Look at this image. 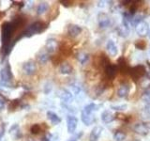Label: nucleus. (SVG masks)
<instances>
[{
	"label": "nucleus",
	"instance_id": "nucleus-1",
	"mask_svg": "<svg viewBox=\"0 0 150 141\" xmlns=\"http://www.w3.org/2000/svg\"><path fill=\"white\" fill-rule=\"evenodd\" d=\"M47 27H48V25H47L46 23L41 22V21H37L35 23H33L32 25H30L25 31H23L22 35H23V37L30 38L36 34L42 33Z\"/></svg>",
	"mask_w": 150,
	"mask_h": 141
},
{
	"label": "nucleus",
	"instance_id": "nucleus-2",
	"mask_svg": "<svg viewBox=\"0 0 150 141\" xmlns=\"http://www.w3.org/2000/svg\"><path fill=\"white\" fill-rule=\"evenodd\" d=\"M129 73L135 80H137L140 78H143L144 75L146 74V70H145L144 66L138 65V66H135L133 68H131Z\"/></svg>",
	"mask_w": 150,
	"mask_h": 141
},
{
	"label": "nucleus",
	"instance_id": "nucleus-3",
	"mask_svg": "<svg viewBox=\"0 0 150 141\" xmlns=\"http://www.w3.org/2000/svg\"><path fill=\"white\" fill-rule=\"evenodd\" d=\"M12 78H13V75L11 70V66H9V64H7L1 70H0V79H1L0 81L9 83L11 81Z\"/></svg>",
	"mask_w": 150,
	"mask_h": 141
},
{
	"label": "nucleus",
	"instance_id": "nucleus-4",
	"mask_svg": "<svg viewBox=\"0 0 150 141\" xmlns=\"http://www.w3.org/2000/svg\"><path fill=\"white\" fill-rule=\"evenodd\" d=\"M98 26H100V27L102 28V29L108 28L112 25V20H111L110 16L104 12H100L98 14Z\"/></svg>",
	"mask_w": 150,
	"mask_h": 141
},
{
	"label": "nucleus",
	"instance_id": "nucleus-5",
	"mask_svg": "<svg viewBox=\"0 0 150 141\" xmlns=\"http://www.w3.org/2000/svg\"><path fill=\"white\" fill-rule=\"evenodd\" d=\"M36 70H37V66H36V63L33 60H28V61H26V62L23 63V72L25 75L31 76V75L35 74Z\"/></svg>",
	"mask_w": 150,
	"mask_h": 141
},
{
	"label": "nucleus",
	"instance_id": "nucleus-6",
	"mask_svg": "<svg viewBox=\"0 0 150 141\" xmlns=\"http://www.w3.org/2000/svg\"><path fill=\"white\" fill-rule=\"evenodd\" d=\"M78 125V119L75 116L69 115L67 117V128L69 134H73Z\"/></svg>",
	"mask_w": 150,
	"mask_h": 141
},
{
	"label": "nucleus",
	"instance_id": "nucleus-7",
	"mask_svg": "<svg viewBox=\"0 0 150 141\" xmlns=\"http://www.w3.org/2000/svg\"><path fill=\"white\" fill-rule=\"evenodd\" d=\"M45 48L48 54H53L57 50L58 48V41H56L54 38H50L46 41L45 43Z\"/></svg>",
	"mask_w": 150,
	"mask_h": 141
},
{
	"label": "nucleus",
	"instance_id": "nucleus-8",
	"mask_svg": "<svg viewBox=\"0 0 150 141\" xmlns=\"http://www.w3.org/2000/svg\"><path fill=\"white\" fill-rule=\"evenodd\" d=\"M135 27H136V32H137V34L141 37H145V36H147V34H149V26L147 23L142 22V23H140L139 25L136 26Z\"/></svg>",
	"mask_w": 150,
	"mask_h": 141
},
{
	"label": "nucleus",
	"instance_id": "nucleus-9",
	"mask_svg": "<svg viewBox=\"0 0 150 141\" xmlns=\"http://www.w3.org/2000/svg\"><path fill=\"white\" fill-rule=\"evenodd\" d=\"M117 69L119 70V72L123 74H127L130 73V68L129 67L128 62L125 60L124 58H120L117 62Z\"/></svg>",
	"mask_w": 150,
	"mask_h": 141
},
{
	"label": "nucleus",
	"instance_id": "nucleus-10",
	"mask_svg": "<svg viewBox=\"0 0 150 141\" xmlns=\"http://www.w3.org/2000/svg\"><path fill=\"white\" fill-rule=\"evenodd\" d=\"M133 131L136 134L141 135H146L149 132L148 127L146 126V124L144 123H141V122H138V123H135L133 126Z\"/></svg>",
	"mask_w": 150,
	"mask_h": 141
},
{
	"label": "nucleus",
	"instance_id": "nucleus-11",
	"mask_svg": "<svg viewBox=\"0 0 150 141\" xmlns=\"http://www.w3.org/2000/svg\"><path fill=\"white\" fill-rule=\"evenodd\" d=\"M82 32V27L78 26V25H69L68 26V34L69 35V37L71 38H76L77 36H79Z\"/></svg>",
	"mask_w": 150,
	"mask_h": 141
},
{
	"label": "nucleus",
	"instance_id": "nucleus-12",
	"mask_svg": "<svg viewBox=\"0 0 150 141\" xmlns=\"http://www.w3.org/2000/svg\"><path fill=\"white\" fill-rule=\"evenodd\" d=\"M105 74L109 79H112L115 77L117 74V66L112 65V64H108L105 66Z\"/></svg>",
	"mask_w": 150,
	"mask_h": 141
},
{
	"label": "nucleus",
	"instance_id": "nucleus-13",
	"mask_svg": "<svg viewBox=\"0 0 150 141\" xmlns=\"http://www.w3.org/2000/svg\"><path fill=\"white\" fill-rule=\"evenodd\" d=\"M58 96L60 97L61 100H63L66 103H70L73 100V96H72L71 92H69L68 89H65V88L60 89Z\"/></svg>",
	"mask_w": 150,
	"mask_h": 141
},
{
	"label": "nucleus",
	"instance_id": "nucleus-14",
	"mask_svg": "<svg viewBox=\"0 0 150 141\" xmlns=\"http://www.w3.org/2000/svg\"><path fill=\"white\" fill-rule=\"evenodd\" d=\"M106 49L108 51V53L111 56H116L117 53H118V49H117V46L115 45V41L112 40L108 41L107 44H106Z\"/></svg>",
	"mask_w": 150,
	"mask_h": 141
},
{
	"label": "nucleus",
	"instance_id": "nucleus-15",
	"mask_svg": "<svg viewBox=\"0 0 150 141\" xmlns=\"http://www.w3.org/2000/svg\"><path fill=\"white\" fill-rule=\"evenodd\" d=\"M129 85L128 83H123L117 90V95L120 98H126L129 93Z\"/></svg>",
	"mask_w": 150,
	"mask_h": 141
},
{
	"label": "nucleus",
	"instance_id": "nucleus-16",
	"mask_svg": "<svg viewBox=\"0 0 150 141\" xmlns=\"http://www.w3.org/2000/svg\"><path fill=\"white\" fill-rule=\"evenodd\" d=\"M72 70H73V69L71 67V65H70L69 62H67V61H64V62H62L59 66V73L61 74L68 75V74L71 73Z\"/></svg>",
	"mask_w": 150,
	"mask_h": 141
},
{
	"label": "nucleus",
	"instance_id": "nucleus-17",
	"mask_svg": "<svg viewBox=\"0 0 150 141\" xmlns=\"http://www.w3.org/2000/svg\"><path fill=\"white\" fill-rule=\"evenodd\" d=\"M102 127L100 126H95L94 128L92 129L91 133H90V136H89V138H90V141H97L98 138H100V136L101 135V133H102Z\"/></svg>",
	"mask_w": 150,
	"mask_h": 141
},
{
	"label": "nucleus",
	"instance_id": "nucleus-18",
	"mask_svg": "<svg viewBox=\"0 0 150 141\" xmlns=\"http://www.w3.org/2000/svg\"><path fill=\"white\" fill-rule=\"evenodd\" d=\"M115 120V116L114 113H112L109 110H106L104 112H102L101 114V120L104 123H110V122L114 121Z\"/></svg>",
	"mask_w": 150,
	"mask_h": 141
},
{
	"label": "nucleus",
	"instance_id": "nucleus-19",
	"mask_svg": "<svg viewBox=\"0 0 150 141\" xmlns=\"http://www.w3.org/2000/svg\"><path fill=\"white\" fill-rule=\"evenodd\" d=\"M81 120L86 126L91 125L94 122V120H95L92 114H87V113L83 112V111H82V113H81Z\"/></svg>",
	"mask_w": 150,
	"mask_h": 141
},
{
	"label": "nucleus",
	"instance_id": "nucleus-20",
	"mask_svg": "<svg viewBox=\"0 0 150 141\" xmlns=\"http://www.w3.org/2000/svg\"><path fill=\"white\" fill-rule=\"evenodd\" d=\"M47 117H48L49 120L52 122V124H54V125H57L61 122V119L58 117L57 114H55L54 112L47 111Z\"/></svg>",
	"mask_w": 150,
	"mask_h": 141
},
{
	"label": "nucleus",
	"instance_id": "nucleus-21",
	"mask_svg": "<svg viewBox=\"0 0 150 141\" xmlns=\"http://www.w3.org/2000/svg\"><path fill=\"white\" fill-rule=\"evenodd\" d=\"M142 99L145 105V108L146 109H150V87L146 88L145 91L144 92Z\"/></svg>",
	"mask_w": 150,
	"mask_h": 141
},
{
	"label": "nucleus",
	"instance_id": "nucleus-22",
	"mask_svg": "<svg viewBox=\"0 0 150 141\" xmlns=\"http://www.w3.org/2000/svg\"><path fill=\"white\" fill-rule=\"evenodd\" d=\"M9 133L12 135V137L14 139H19L22 136L21 133H20V130H19V126L18 124H14L9 129Z\"/></svg>",
	"mask_w": 150,
	"mask_h": 141
},
{
	"label": "nucleus",
	"instance_id": "nucleus-23",
	"mask_svg": "<svg viewBox=\"0 0 150 141\" xmlns=\"http://www.w3.org/2000/svg\"><path fill=\"white\" fill-rule=\"evenodd\" d=\"M116 30H117V34L122 38H127L129 34V28L124 26L123 25H120L118 27H117Z\"/></svg>",
	"mask_w": 150,
	"mask_h": 141
},
{
	"label": "nucleus",
	"instance_id": "nucleus-24",
	"mask_svg": "<svg viewBox=\"0 0 150 141\" xmlns=\"http://www.w3.org/2000/svg\"><path fill=\"white\" fill-rule=\"evenodd\" d=\"M50 54H48L47 52H41L39 55H38V59H39L40 63L41 64H45L50 60Z\"/></svg>",
	"mask_w": 150,
	"mask_h": 141
},
{
	"label": "nucleus",
	"instance_id": "nucleus-25",
	"mask_svg": "<svg viewBox=\"0 0 150 141\" xmlns=\"http://www.w3.org/2000/svg\"><path fill=\"white\" fill-rule=\"evenodd\" d=\"M76 58H77L79 62L81 63L82 65H83V64H86L87 61H88V59H89V55L86 54V53H84V52H80V53L77 54Z\"/></svg>",
	"mask_w": 150,
	"mask_h": 141
},
{
	"label": "nucleus",
	"instance_id": "nucleus-26",
	"mask_svg": "<svg viewBox=\"0 0 150 141\" xmlns=\"http://www.w3.org/2000/svg\"><path fill=\"white\" fill-rule=\"evenodd\" d=\"M47 9H48V3L40 2L37 9V14L38 15H42L47 11Z\"/></svg>",
	"mask_w": 150,
	"mask_h": 141
},
{
	"label": "nucleus",
	"instance_id": "nucleus-27",
	"mask_svg": "<svg viewBox=\"0 0 150 141\" xmlns=\"http://www.w3.org/2000/svg\"><path fill=\"white\" fill-rule=\"evenodd\" d=\"M98 106L96 105V103H88V105H86V106L83 107V112H86V113H87V114H92V112L93 111H95V110H97V108H98Z\"/></svg>",
	"mask_w": 150,
	"mask_h": 141
},
{
	"label": "nucleus",
	"instance_id": "nucleus-28",
	"mask_svg": "<svg viewBox=\"0 0 150 141\" xmlns=\"http://www.w3.org/2000/svg\"><path fill=\"white\" fill-rule=\"evenodd\" d=\"M144 16L142 15V14L134 15V16L132 17V20H131V24H130V25H132L133 26H136L137 25H139L140 23L144 22Z\"/></svg>",
	"mask_w": 150,
	"mask_h": 141
},
{
	"label": "nucleus",
	"instance_id": "nucleus-29",
	"mask_svg": "<svg viewBox=\"0 0 150 141\" xmlns=\"http://www.w3.org/2000/svg\"><path fill=\"white\" fill-rule=\"evenodd\" d=\"M125 138H126V134L121 131H116L114 134L115 141H124Z\"/></svg>",
	"mask_w": 150,
	"mask_h": 141
},
{
	"label": "nucleus",
	"instance_id": "nucleus-30",
	"mask_svg": "<svg viewBox=\"0 0 150 141\" xmlns=\"http://www.w3.org/2000/svg\"><path fill=\"white\" fill-rule=\"evenodd\" d=\"M111 108L115 111H125L128 105H111Z\"/></svg>",
	"mask_w": 150,
	"mask_h": 141
},
{
	"label": "nucleus",
	"instance_id": "nucleus-31",
	"mask_svg": "<svg viewBox=\"0 0 150 141\" xmlns=\"http://www.w3.org/2000/svg\"><path fill=\"white\" fill-rule=\"evenodd\" d=\"M30 132H31V134H33V135L39 134L40 132V126L39 124H34V125H32V126H31V128H30Z\"/></svg>",
	"mask_w": 150,
	"mask_h": 141
},
{
	"label": "nucleus",
	"instance_id": "nucleus-32",
	"mask_svg": "<svg viewBox=\"0 0 150 141\" xmlns=\"http://www.w3.org/2000/svg\"><path fill=\"white\" fill-rule=\"evenodd\" d=\"M142 118L144 120H150V109H146V108H144V109L142 111Z\"/></svg>",
	"mask_w": 150,
	"mask_h": 141
},
{
	"label": "nucleus",
	"instance_id": "nucleus-33",
	"mask_svg": "<svg viewBox=\"0 0 150 141\" xmlns=\"http://www.w3.org/2000/svg\"><path fill=\"white\" fill-rule=\"evenodd\" d=\"M135 46L140 50H144L145 48V46H146V44H145V42H144V41H138L135 43Z\"/></svg>",
	"mask_w": 150,
	"mask_h": 141
},
{
	"label": "nucleus",
	"instance_id": "nucleus-34",
	"mask_svg": "<svg viewBox=\"0 0 150 141\" xmlns=\"http://www.w3.org/2000/svg\"><path fill=\"white\" fill-rule=\"evenodd\" d=\"M42 141H53V135L50 134V133H47L43 138H42Z\"/></svg>",
	"mask_w": 150,
	"mask_h": 141
},
{
	"label": "nucleus",
	"instance_id": "nucleus-35",
	"mask_svg": "<svg viewBox=\"0 0 150 141\" xmlns=\"http://www.w3.org/2000/svg\"><path fill=\"white\" fill-rule=\"evenodd\" d=\"M51 90H52V85L49 84V83H47L45 85V88H44V93L45 94H48V93H50Z\"/></svg>",
	"mask_w": 150,
	"mask_h": 141
},
{
	"label": "nucleus",
	"instance_id": "nucleus-36",
	"mask_svg": "<svg viewBox=\"0 0 150 141\" xmlns=\"http://www.w3.org/2000/svg\"><path fill=\"white\" fill-rule=\"evenodd\" d=\"M71 88H72V89H73V91H74L75 94H78L80 92V90H81V88L76 86V85H72Z\"/></svg>",
	"mask_w": 150,
	"mask_h": 141
},
{
	"label": "nucleus",
	"instance_id": "nucleus-37",
	"mask_svg": "<svg viewBox=\"0 0 150 141\" xmlns=\"http://www.w3.org/2000/svg\"><path fill=\"white\" fill-rule=\"evenodd\" d=\"M0 85H1L2 87H5V88H12V85L11 83H6V82L0 81Z\"/></svg>",
	"mask_w": 150,
	"mask_h": 141
},
{
	"label": "nucleus",
	"instance_id": "nucleus-38",
	"mask_svg": "<svg viewBox=\"0 0 150 141\" xmlns=\"http://www.w3.org/2000/svg\"><path fill=\"white\" fill-rule=\"evenodd\" d=\"M5 106H6V103H5V101L3 100V99L0 98V111L3 110Z\"/></svg>",
	"mask_w": 150,
	"mask_h": 141
},
{
	"label": "nucleus",
	"instance_id": "nucleus-39",
	"mask_svg": "<svg viewBox=\"0 0 150 141\" xmlns=\"http://www.w3.org/2000/svg\"><path fill=\"white\" fill-rule=\"evenodd\" d=\"M4 134H5V126H1V128H0V141H1L2 137L4 136Z\"/></svg>",
	"mask_w": 150,
	"mask_h": 141
},
{
	"label": "nucleus",
	"instance_id": "nucleus-40",
	"mask_svg": "<svg viewBox=\"0 0 150 141\" xmlns=\"http://www.w3.org/2000/svg\"><path fill=\"white\" fill-rule=\"evenodd\" d=\"M105 3H106V1H98V7L104 8L105 7Z\"/></svg>",
	"mask_w": 150,
	"mask_h": 141
},
{
	"label": "nucleus",
	"instance_id": "nucleus-41",
	"mask_svg": "<svg viewBox=\"0 0 150 141\" xmlns=\"http://www.w3.org/2000/svg\"><path fill=\"white\" fill-rule=\"evenodd\" d=\"M4 14H5V12H1V11H0V19H1L4 16Z\"/></svg>",
	"mask_w": 150,
	"mask_h": 141
},
{
	"label": "nucleus",
	"instance_id": "nucleus-42",
	"mask_svg": "<svg viewBox=\"0 0 150 141\" xmlns=\"http://www.w3.org/2000/svg\"><path fill=\"white\" fill-rule=\"evenodd\" d=\"M149 38H150V31H149Z\"/></svg>",
	"mask_w": 150,
	"mask_h": 141
},
{
	"label": "nucleus",
	"instance_id": "nucleus-43",
	"mask_svg": "<svg viewBox=\"0 0 150 141\" xmlns=\"http://www.w3.org/2000/svg\"><path fill=\"white\" fill-rule=\"evenodd\" d=\"M70 141H76V140H70Z\"/></svg>",
	"mask_w": 150,
	"mask_h": 141
}]
</instances>
